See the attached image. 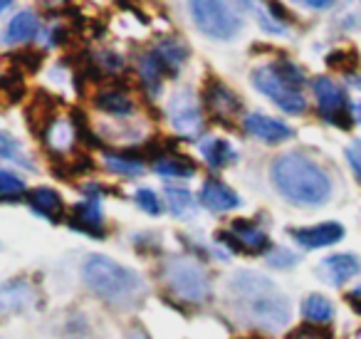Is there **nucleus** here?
Listing matches in <instances>:
<instances>
[{"label":"nucleus","instance_id":"72a5a7b5","mask_svg":"<svg viewBox=\"0 0 361 339\" xmlns=\"http://www.w3.org/2000/svg\"><path fill=\"white\" fill-rule=\"evenodd\" d=\"M94 65L102 75H114V72H119L121 67H124V60H121V55H116V52L104 50L94 55Z\"/></svg>","mask_w":361,"mask_h":339},{"label":"nucleus","instance_id":"79ce46f5","mask_svg":"<svg viewBox=\"0 0 361 339\" xmlns=\"http://www.w3.org/2000/svg\"><path fill=\"white\" fill-rule=\"evenodd\" d=\"M302 6L310 11H326V8H331V3H302Z\"/></svg>","mask_w":361,"mask_h":339},{"label":"nucleus","instance_id":"f704fd0d","mask_svg":"<svg viewBox=\"0 0 361 339\" xmlns=\"http://www.w3.org/2000/svg\"><path fill=\"white\" fill-rule=\"evenodd\" d=\"M3 95L6 100L11 102H18V97L23 95V72L16 70V72H6L3 75Z\"/></svg>","mask_w":361,"mask_h":339},{"label":"nucleus","instance_id":"e433bc0d","mask_svg":"<svg viewBox=\"0 0 361 339\" xmlns=\"http://www.w3.org/2000/svg\"><path fill=\"white\" fill-rule=\"evenodd\" d=\"M287 339H331L326 329H319V324H305V327L295 329Z\"/></svg>","mask_w":361,"mask_h":339},{"label":"nucleus","instance_id":"6ab92c4d","mask_svg":"<svg viewBox=\"0 0 361 339\" xmlns=\"http://www.w3.org/2000/svg\"><path fill=\"white\" fill-rule=\"evenodd\" d=\"M42 139H45V144L50 151L65 154V151L72 149L75 139H80V136H77V129H75V124H72V119H60V117H57V119L45 129Z\"/></svg>","mask_w":361,"mask_h":339},{"label":"nucleus","instance_id":"4c0bfd02","mask_svg":"<svg viewBox=\"0 0 361 339\" xmlns=\"http://www.w3.org/2000/svg\"><path fill=\"white\" fill-rule=\"evenodd\" d=\"M346 161H349L351 171H354L356 181L361 184V139L351 141L349 146H346Z\"/></svg>","mask_w":361,"mask_h":339},{"label":"nucleus","instance_id":"cd10ccee","mask_svg":"<svg viewBox=\"0 0 361 339\" xmlns=\"http://www.w3.org/2000/svg\"><path fill=\"white\" fill-rule=\"evenodd\" d=\"M166 201H169V210L173 215L186 213L188 206H191L193 196L186 189H178V186H166Z\"/></svg>","mask_w":361,"mask_h":339},{"label":"nucleus","instance_id":"1a4fd4ad","mask_svg":"<svg viewBox=\"0 0 361 339\" xmlns=\"http://www.w3.org/2000/svg\"><path fill=\"white\" fill-rule=\"evenodd\" d=\"M203 105H206L208 114L221 124H231L243 109V102L235 92L221 80H208L203 87Z\"/></svg>","mask_w":361,"mask_h":339},{"label":"nucleus","instance_id":"4be33fe9","mask_svg":"<svg viewBox=\"0 0 361 339\" xmlns=\"http://www.w3.org/2000/svg\"><path fill=\"white\" fill-rule=\"evenodd\" d=\"M136 67H139L141 85L146 87V92H149L151 97H156L161 92L164 75H169V72H166V67L161 65V60L154 55V52H144V55L139 57V62H136Z\"/></svg>","mask_w":361,"mask_h":339},{"label":"nucleus","instance_id":"423d86ee","mask_svg":"<svg viewBox=\"0 0 361 339\" xmlns=\"http://www.w3.org/2000/svg\"><path fill=\"white\" fill-rule=\"evenodd\" d=\"M252 85L265 97H270V100L275 102L282 112H287V114H305L307 112L305 95H302L297 87H292L290 82L282 80V75L272 65L252 70Z\"/></svg>","mask_w":361,"mask_h":339},{"label":"nucleus","instance_id":"f257e3e1","mask_svg":"<svg viewBox=\"0 0 361 339\" xmlns=\"http://www.w3.org/2000/svg\"><path fill=\"white\" fill-rule=\"evenodd\" d=\"M228 295L243 322L265 332H277L290 322V299L270 278L240 270L228 282Z\"/></svg>","mask_w":361,"mask_h":339},{"label":"nucleus","instance_id":"ea45409f","mask_svg":"<svg viewBox=\"0 0 361 339\" xmlns=\"http://www.w3.org/2000/svg\"><path fill=\"white\" fill-rule=\"evenodd\" d=\"M265 11H267L265 6L257 8V13H260V18H257V20H260V25L265 28V30H270V32H285V23L277 20V18H272V16H267Z\"/></svg>","mask_w":361,"mask_h":339},{"label":"nucleus","instance_id":"9b49d317","mask_svg":"<svg viewBox=\"0 0 361 339\" xmlns=\"http://www.w3.org/2000/svg\"><path fill=\"white\" fill-rule=\"evenodd\" d=\"M243 126H245V131L252 139L262 141V144H282V141H290L295 136V129L290 124L272 119L267 114H247Z\"/></svg>","mask_w":361,"mask_h":339},{"label":"nucleus","instance_id":"a878e982","mask_svg":"<svg viewBox=\"0 0 361 339\" xmlns=\"http://www.w3.org/2000/svg\"><path fill=\"white\" fill-rule=\"evenodd\" d=\"M302 314H305L310 324H326L334 317V304L326 297H322V295H310L302 302Z\"/></svg>","mask_w":361,"mask_h":339},{"label":"nucleus","instance_id":"a18cd8bd","mask_svg":"<svg viewBox=\"0 0 361 339\" xmlns=\"http://www.w3.org/2000/svg\"><path fill=\"white\" fill-rule=\"evenodd\" d=\"M250 339H257V337H250Z\"/></svg>","mask_w":361,"mask_h":339},{"label":"nucleus","instance_id":"37998d69","mask_svg":"<svg viewBox=\"0 0 361 339\" xmlns=\"http://www.w3.org/2000/svg\"><path fill=\"white\" fill-rule=\"evenodd\" d=\"M351 117H354V121H359L361 124V102H356V105L351 107Z\"/></svg>","mask_w":361,"mask_h":339},{"label":"nucleus","instance_id":"5701e85b","mask_svg":"<svg viewBox=\"0 0 361 339\" xmlns=\"http://www.w3.org/2000/svg\"><path fill=\"white\" fill-rule=\"evenodd\" d=\"M40 32V20H37L35 13L23 11L18 13L16 18L11 20L6 30V45H18V42H27Z\"/></svg>","mask_w":361,"mask_h":339},{"label":"nucleus","instance_id":"f8f14e48","mask_svg":"<svg viewBox=\"0 0 361 339\" xmlns=\"http://www.w3.org/2000/svg\"><path fill=\"white\" fill-rule=\"evenodd\" d=\"M361 273V260L351 253H339V255H329L317 265V275L324 280L331 287H341L344 282H349L354 275Z\"/></svg>","mask_w":361,"mask_h":339},{"label":"nucleus","instance_id":"9d476101","mask_svg":"<svg viewBox=\"0 0 361 339\" xmlns=\"http://www.w3.org/2000/svg\"><path fill=\"white\" fill-rule=\"evenodd\" d=\"M218 240L226 243L235 253H262L270 248V238L267 233L252 220H235L231 230H221Z\"/></svg>","mask_w":361,"mask_h":339},{"label":"nucleus","instance_id":"412c9836","mask_svg":"<svg viewBox=\"0 0 361 339\" xmlns=\"http://www.w3.org/2000/svg\"><path fill=\"white\" fill-rule=\"evenodd\" d=\"M3 309L6 312H23L35 299V290L27 285V280H13L3 285Z\"/></svg>","mask_w":361,"mask_h":339},{"label":"nucleus","instance_id":"c756f323","mask_svg":"<svg viewBox=\"0 0 361 339\" xmlns=\"http://www.w3.org/2000/svg\"><path fill=\"white\" fill-rule=\"evenodd\" d=\"M272 67H275V70L280 72L282 80L290 82V85H292V87H297V90H300V87L307 82L305 70H302V67H297L295 62H290V60H280V62H275V65H272Z\"/></svg>","mask_w":361,"mask_h":339},{"label":"nucleus","instance_id":"7c9ffc66","mask_svg":"<svg viewBox=\"0 0 361 339\" xmlns=\"http://www.w3.org/2000/svg\"><path fill=\"white\" fill-rule=\"evenodd\" d=\"M326 65L336 67V70H341V72H351L356 65H359V52H354V50L329 52V57H326Z\"/></svg>","mask_w":361,"mask_h":339},{"label":"nucleus","instance_id":"c85d7f7f","mask_svg":"<svg viewBox=\"0 0 361 339\" xmlns=\"http://www.w3.org/2000/svg\"><path fill=\"white\" fill-rule=\"evenodd\" d=\"M0 194H3V201H16L25 194V184L13 171H0Z\"/></svg>","mask_w":361,"mask_h":339},{"label":"nucleus","instance_id":"2eb2a0df","mask_svg":"<svg viewBox=\"0 0 361 339\" xmlns=\"http://www.w3.org/2000/svg\"><path fill=\"white\" fill-rule=\"evenodd\" d=\"M201 203L206 206V208L223 213V210L238 208V206H240V198H238L235 191L228 189V186L221 184L218 179H208L201 189Z\"/></svg>","mask_w":361,"mask_h":339},{"label":"nucleus","instance_id":"dca6fc26","mask_svg":"<svg viewBox=\"0 0 361 339\" xmlns=\"http://www.w3.org/2000/svg\"><path fill=\"white\" fill-rule=\"evenodd\" d=\"M151 52L159 57L161 65L166 67V72H169V75H176V72L186 65V60H188L186 42L178 40V37H161V40L151 47Z\"/></svg>","mask_w":361,"mask_h":339},{"label":"nucleus","instance_id":"6e6552de","mask_svg":"<svg viewBox=\"0 0 361 339\" xmlns=\"http://www.w3.org/2000/svg\"><path fill=\"white\" fill-rule=\"evenodd\" d=\"M169 121L180 136L193 139L203 131V112L198 107V100L191 87L176 90L173 97L169 100Z\"/></svg>","mask_w":361,"mask_h":339},{"label":"nucleus","instance_id":"f03ea898","mask_svg":"<svg viewBox=\"0 0 361 339\" xmlns=\"http://www.w3.org/2000/svg\"><path fill=\"white\" fill-rule=\"evenodd\" d=\"M270 179L290 203L322 206L331 196V181L317 161L302 154H282L272 161Z\"/></svg>","mask_w":361,"mask_h":339},{"label":"nucleus","instance_id":"0eeeda50","mask_svg":"<svg viewBox=\"0 0 361 339\" xmlns=\"http://www.w3.org/2000/svg\"><path fill=\"white\" fill-rule=\"evenodd\" d=\"M312 90H314L317 109H319L322 119L339 126V129H349L354 117L349 114L344 90H341L334 80H329V77H317V80L312 82Z\"/></svg>","mask_w":361,"mask_h":339},{"label":"nucleus","instance_id":"c03bdc74","mask_svg":"<svg viewBox=\"0 0 361 339\" xmlns=\"http://www.w3.org/2000/svg\"><path fill=\"white\" fill-rule=\"evenodd\" d=\"M126 339H149V337H146L144 329H131L129 337H126Z\"/></svg>","mask_w":361,"mask_h":339},{"label":"nucleus","instance_id":"393cba45","mask_svg":"<svg viewBox=\"0 0 361 339\" xmlns=\"http://www.w3.org/2000/svg\"><path fill=\"white\" fill-rule=\"evenodd\" d=\"M156 174L161 176H173V179H191L196 166L186 159L183 154H164L161 159L154 161Z\"/></svg>","mask_w":361,"mask_h":339},{"label":"nucleus","instance_id":"c9c22d12","mask_svg":"<svg viewBox=\"0 0 361 339\" xmlns=\"http://www.w3.org/2000/svg\"><path fill=\"white\" fill-rule=\"evenodd\" d=\"M13 65H16L18 70H20V67H25L27 72H35L37 67L42 65V52H37V50H23L20 55H18L16 60H13Z\"/></svg>","mask_w":361,"mask_h":339},{"label":"nucleus","instance_id":"473e14b6","mask_svg":"<svg viewBox=\"0 0 361 339\" xmlns=\"http://www.w3.org/2000/svg\"><path fill=\"white\" fill-rule=\"evenodd\" d=\"M134 201H136V206H139L141 210H146L149 215H161V210H164L161 198L151 189H139L134 194Z\"/></svg>","mask_w":361,"mask_h":339},{"label":"nucleus","instance_id":"39448f33","mask_svg":"<svg viewBox=\"0 0 361 339\" xmlns=\"http://www.w3.org/2000/svg\"><path fill=\"white\" fill-rule=\"evenodd\" d=\"M193 16L196 28L203 35L213 37V40H231L233 35L243 30V20L238 16L235 6L231 3H208V0H198L188 6Z\"/></svg>","mask_w":361,"mask_h":339},{"label":"nucleus","instance_id":"aec40b11","mask_svg":"<svg viewBox=\"0 0 361 339\" xmlns=\"http://www.w3.org/2000/svg\"><path fill=\"white\" fill-rule=\"evenodd\" d=\"M27 206L32 213L42 215L47 220H60L62 218V198L55 189H35L27 196Z\"/></svg>","mask_w":361,"mask_h":339},{"label":"nucleus","instance_id":"58836bf2","mask_svg":"<svg viewBox=\"0 0 361 339\" xmlns=\"http://www.w3.org/2000/svg\"><path fill=\"white\" fill-rule=\"evenodd\" d=\"M267 263H270L272 268H290V265L297 263V255H292L287 248H277L267 255Z\"/></svg>","mask_w":361,"mask_h":339},{"label":"nucleus","instance_id":"f3484780","mask_svg":"<svg viewBox=\"0 0 361 339\" xmlns=\"http://www.w3.org/2000/svg\"><path fill=\"white\" fill-rule=\"evenodd\" d=\"M198 149H201V156L211 169H226V166L235 164L238 161V151L228 144L226 139H218V136H211V139H201L198 141Z\"/></svg>","mask_w":361,"mask_h":339},{"label":"nucleus","instance_id":"2f4dec72","mask_svg":"<svg viewBox=\"0 0 361 339\" xmlns=\"http://www.w3.org/2000/svg\"><path fill=\"white\" fill-rule=\"evenodd\" d=\"M0 156H3V159H8V161H18V164H23L25 169H32V164L25 159V156H23V151L18 149L16 141H13V136L8 134V131H3V134H0Z\"/></svg>","mask_w":361,"mask_h":339},{"label":"nucleus","instance_id":"b1692460","mask_svg":"<svg viewBox=\"0 0 361 339\" xmlns=\"http://www.w3.org/2000/svg\"><path fill=\"white\" fill-rule=\"evenodd\" d=\"M94 107L102 112H106V114H114V117H129L131 112H134V102H131V97L126 95L124 90H102L97 92L94 97Z\"/></svg>","mask_w":361,"mask_h":339},{"label":"nucleus","instance_id":"a19ab883","mask_svg":"<svg viewBox=\"0 0 361 339\" xmlns=\"http://www.w3.org/2000/svg\"><path fill=\"white\" fill-rule=\"evenodd\" d=\"M349 304H351L354 309H361V285H359L356 290H351V292H349Z\"/></svg>","mask_w":361,"mask_h":339},{"label":"nucleus","instance_id":"20e7f679","mask_svg":"<svg viewBox=\"0 0 361 339\" xmlns=\"http://www.w3.org/2000/svg\"><path fill=\"white\" fill-rule=\"evenodd\" d=\"M161 278L173 297L191 304H203L211 299L213 282L208 270L198 260L186 255H171L161 265Z\"/></svg>","mask_w":361,"mask_h":339},{"label":"nucleus","instance_id":"a211bd4d","mask_svg":"<svg viewBox=\"0 0 361 339\" xmlns=\"http://www.w3.org/2000/svg\"><path fill=\"white\" fill-rule=\"evenodd\" d=\"M55 109H57V100L47 92H37L32 105L27 107V124H30L32 131H40L45 134V129L57 119L55 117Z\"/></svg>","mask_w":361,"mask_h":339},{"label":"nucleus","instance_id":"7ed1b4c3","mask_svg":"<svg viewBox=\"0 0 361 339\" xmlns=\"http://www.w3.org/2000/svg\"><path fill=\"white\" fill-rule=\"evenodd\" d=\"M82 275L87 287L106 302L131 304L144 295V282L139 280V275L106 255H90Z\"/></svg>","mask_w":361,"mask_h":339},{"label":"nucleus","instance_id":"bb28decb","mask_svg":"<svg viewBox=\"0 0 361 339\" xmlns=\"http://www.w3.org/2000/svg\"><path fill=\"white\" fill-rule=\"evenodd\" d=\"M104 164L111 174L126 176V179H134V176L144 174V161L134 154H106Z\"/></svg>","mask_w":361,"mask_h":339},{"label":"nucleus","instance_id":"ddd939ff","mask_svg":"<svg viewBox=\"0 0 361 339\" xmlns=\"http://www.w3.org/2000/svg\"><path fill=\"white\" fill-rule=\"evenodd\" d=\"M292 238L302 245V248H326V245H334L344 238V225L341 223H319L310 225V228H295L290 230Z\"/></svg>","mask_w":361,"mask_h":339},{"label":"nucleus","instance_id":"4468645a","mask_svg":"<svg viewBox=\"0 0 361 339\" xmlns=\"http://www.w3.org/2000/svg\"><path fill=\"white\" fill-rule=\"evenodd\" d=\"M102 223H104V215H102V208H99L97 201L77 203L75 210H72L70 225L75 230H82V233L92 235V238H104V233H102Z\"/></svg>","mask_w":361,"mask_h":339}]
</instances>
